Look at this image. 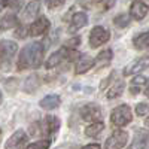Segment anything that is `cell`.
<instances>
[{"mask_svg":"<svg viewBox=\"0 0 149 149\" xmlns=\"http://www.w3.org/2000/svg\"><path fill=\"white\" fill-rule=\"evenodd\" d=\"M43 60V45L40 42H31L24 46L18 58V70L37 69Z\"/></svg>","mask_w":149,"mask_h":149,"instance_id":"obj_1","label":"cell"},{"mask_svg":"<svg viewBox=\"0 0 149 149\" xmlns=\"http://www.w3.org/2000/svg\"><path fill=\"white\" fill-rule=\"evenodd\" d=\"M133 119L131 116V109L130 106L127 104H119L116 106L113 110H112V113H110V121L113 125L116 127H124V125H127V124H130Z\"/></svg>","mask_w":149,"mask_h":149,"instance_id":"obj_2","label":"cell"},{"mask_svg":"<svg viewBox=\"0 0 149 149\" xmlns=\"http://www.w3.org/2000/svg\"><path fill=\"white\" fill-rule=\"evenodd\" d=\"M78 58V52L73 51L69 48H61L60 51H55L54 54H51V57L46 61V69H52L55 66H60L61 63H64L66 60H74Z\"/></svg>","mask_w":149,"mask_h":149,"instance_id":"obj_3","label":"cell"},{"mask_svg":"<svg viewBox=\"0 0 149 149\" xmlns=\"http://www.w3.org/2000/svg\"><path fill=\"white\" fill-rule=\"evenodd\" d=\"M110 39V33L102 26H95L91 33H90V46L91 48H98L103 43H106Z\"/></svg>","mask_w":149,"mask_h":149,"instance_id":"obj_4","label":"cell"},{"mask_svg":"<svg viewBox=\"0 0 149 149\" xmlns=\"http://www.w3.org/2000/svg\"><path fill=\"white\" fill-rule=\"evenodd\" d=\"M128 140V133L124 130H116L115 133H112V136L106 140L104 149H122L127 145Z\"/></svg>","mask_w":149,"mask_h":149,"instance_id":"obj_5","label":"cell"},{"mask_svg":"<svg viewBox=\"0 0 149 149\" xmlns=\"http://www.w3.org/2000/svg\"><path fill=\"white\" fill-rule=\"evenodd\" d=\"M27 140H29L27 133H24L22 130H18V131H15V133L6 140L5 149H24Z\"/></svg>","mask_w":149,"mask_h":149,"instance_id":"obj_6","label":"cell"},{"mask_svg":"<svg viewBox=\"0 0 149 149\" xmlns=\"http://www.w3.org/2000/svg\"><path fill=\"white\" fill-rule=\"evenodd\" d=\"M81 116L82 119L85 121H94V122H98V119L102 118V109L98 104L95 103H88L81 107Z\"/></svg>","mask_w":149,"mask_h":149,"instance_id":"obj_7","label":"cell"},{"mask_svg":"<svg viewBox=\"0 0 149 149\" xmlns=\"http://www.w3.org/2000/svg\"><path fill=\"white\" fill-rule=\"evenodd\" d=\"M17 43L10 42V40H2V64H3V70H9V61L12 60L14 54L17 52Z\"/></svg>","mask_w":149,"mask_h":149,"instance_id":"obj_8","label":"cell"},{"mask_svg":"<svg viewBox=\"0 0 149 149\" xmlns=\"http://www.w3.org/2000/svg\"><path fill=\"white\" fill-rule=\"evenodd\" d=\"M146 69H149V55H143V57L136 60L134 63L128 64L125 69H124V74H125V76H131V74L142 73Z\"/></svg>","mask_w":149,"mask_h":149,"instance_id":"obj_9","label":"cell"},{"mask_svg":"<svg viewBox=\"0 0 149 149\" xmlns=\"http://www.w3.org/2000/svg\"><path fill=\"white\" fill-rule=\"evenodd\" d=\"M148 12H149V6L145 5L142 0H134L130 6V17L136 21L143 19L148 15Z\"/></svg>","mask_w":149,"mask_h":149,"instance_id":"obj_10","label":"cell"},{"mask_svg":"<svg viewBox=\"0 0 149 149\" xmlns=\"http://www.w3.org/2000/svg\"><path fill=\"white\" fill-rule=\"evenodd\" d=\"M49 27H51V22H49V19L48 18H45V17H40V18H37L31 26H30V36H33V37H36V36H42V34H45L48 30H49Z\"/></svg>","mask_w":149,"mask_h":149,"instance_id":"obj_11","label":"cell"},{"mask_svg":"<svg viewBox=\"0 0 149 149\" xmlns=\"http://www.w3.org/2000/svg\"><path fill=\"white\" fill-rule=\"evenodd\" d=\"M79 5H82L86 9H102L107 10L115 5L116 0H78Z\"/></svg>","mask_w":149,"mask_h":149,"instance_id":"obj_12","label":"cell"},{"mask_svg":"<svg viewBox=\"0 0 149 149\" xmlns=\"http://www.w3.org/2000/svg\"><path fill=\"white\" fill-rule=\"evenodd\" d=\"M86 24H88V17H86V14H84V12H76V14H73V17H72L69 31L74 33V31H78L79 29L85 27Z\"/></svg>","mask_w":149,"mask_h":149,"instance_id":"obj_13","label":"cell"},{"mask_svg":"<svg viewBox=\"0 0 149 149\" xmlns=\"http://www.w3.org/2000/svg\"><path fill=\"white\" fill-rule=\"evenodd\" d=\"M42 128H43V133L48 134V136L55 134L58 131V128H60V119L57 116H54V115H48L45 118V122H43Z\"/></svg>","mask_w":149,"mask_h":149,"instance_id":"obj_14","label":"cell"},{"mask_svg":"<svg viewBox=\"0 0 149 149\" xmlns=\"http://www.w3.org/2000/svg\"><path fill=\"white\" fill-rule=\"evenodd\" d=\"M148 142H149L148 131L137 130L136 131V136H134V140H133V143H131V146L128 149H145L148 146Z\"/></svg>","mask_w":149,"mask_h":149,"instance_id":"obj_15","label":"cell"},{"mask_svg":"<svg viewBox=\"0 0 149 149\" xmlns=\"http://www.w3.org/2000/svg\"><path fill=\"white\" fill-rule=\"evenodd\" d=\"M94 64H95V60H93L91 57H88V55L79 57L78 63H76V67H74V73H76V74L86 73V72H88Z\"/></svg>","mask_w":149,"mask_h":149,"instance_id":"obj_16","label":"cell"},{"mask_svg":"<svg viewBox=\"0 0 149 149\" xmlns=\"http://www.w3.org/2000/svg\"><path fill=\"white\" fill-rule=\"evenodd\" d=\"M60 103H61L60 97L55 95V94H49V95L43 97L42 100L39 102L40 107L45 109V110H54V109H57V107L60 106Z\"/></svg>","mask_w":149,"mask_h":149,"instance_id":"obj_17","label":"cell"},{"mask_svg":"<svg viewBox=\"0 0 149 149\" xmlns=\"http://www.w3.org/2000/svg\"><path fill=\"white\" fill-rule=\"evenodd\" d=\"M112 57H113V52H112V49H104V51H102L100 54H98L95 57V70H100L103 67H106L109 63H110V60Z\"/></svg>","mask_w":149,"mask_h":149,"instance_id":"obj_18","label":"cell"},{"mask_svg":"<svg viewBox=\"0 0 149 149\" xmlns=\"http://www.w3.org/2000/svg\"><path fill=\"white\" fill-rule=\"evenodd\" d=\"M39 86H40V76H39V74H36V73L30 74V76L24 81V91L29 93V94L34 93Z\"/></svg>","mask_w":149,"mask_h":149,"instance_id":"obj_19","label":"cell"},{"mask_svg":"<svg viewBox=\"0 0 149 149\" xmlns=\"http://www.w3.org/2000/svg\"><path fill=\"white\" fill-rule=\"evenodd\" d=\"M148 84V78L142 76V74H137V76H134L131 79V84H130V94L136 95L139 94L140 90H143V86Z\"/></svg>","mask_w":149,"mask_h":149,"instance_id":"obj_20","label":"cell"},{"mask_svg":"<svg viewBox=\"0 0 149 149\" xmlns=\"http://www.w3.org/2000/svg\"><path fill=\"white\" fill-rule=\"evenodd\" d=\"M40 10V2L39 0H33L26 8H24V19H33Z\"/></svg>","mask_w":149,"mask_h":149,"instance_id":"obj_21","label":"cell"},{"mask_svg":"<svg viewBox=\"0 0 149 149\" xmlns=\"http://www.w3.org/2000/svg\"><path fill=\"white\" fill-rule=\"evenodd\" d=\"M124 91V81L122 79H118L112 86H109L107 91H106V97L107 98H116L122 94Z\"/></svg>","mask_w":149,"mask_h":149,"instance_id":"obj_22","label":"cell"},{"mask_svg":"<svg viewBox=\"0 0 149 149\" xmlns=\"http://www.w3.org/2000/svg\"><path fill=\"white\" fill-rule=\"evenodd\" d=\"M133 45L137 49H146L149 48V31H143L140 34H137L133 39Z\"/></svg>","mask_w":149,"mask_h":149,"instance_id":"obj_23","label":"cell"},{"mask_svg":"<svg viewBox=\"0 0 149 149\" xmlns=\"http://www.w3.org/2000/svg\"><path fill=\"white\" fill-rule=\"evenodd\" d=\"M103 130H104V124L102 121L93 122L91 125H88L85 128V136H86V137H95V136H98Z\"/></svg>","mask_w":149,"mask_h":149,"instance_id":"obj_24","label":"cell"},{"mask_svg":"<svg viewBox=\"0 0 149 149\" xmlns=\"http://www.w3.org/2000/svg\"><path fill=\"white\" fill-rule=\"evenodd\" d=\"M18 26V18L14 14H6L2 18V30H9Z\"/></svg>","mask_w":149,"mask_h":149,"instance_id":"obj_25","label":"cell"},{"mask_svg":"<svg viewBox=\"0 0 149 149\" xmlns=\"http://www.w3.org/2000/svg\"><path fill=\"white\" fill-rule=\"evenodd\" d=\"M113 24L118 27V29H125L128 24H130V17L125 15V14H121V15H116L113 18Z\"/></svg>","mask_w":149,"mask_h":149,"instance_id":"obj_26","label":"cell"},{"mask_svg":"<svg viewBox=\"0 0 149 149\" xmlns=\"http://www.w3.org/2000/svg\"><path fill=\"white\" fill-rule=\"evenodd\" d=\"M49 146H51V140H37L34 143H30L26 149H49Z\"/></svg>","mask_w":149,"mask_h":149,"instance_id":"obj_27","label":"cell"},{"mask_svg":"<svg viewBox=\"0 0 149 149\" xmlns=\"http://www.w3.org/2000/svg\"><path fill=\"white\" fill-rule=\"evenodd\" d=\"M5 90L9 91V93H14L17 88H18V79L17 78H9L8 81H5Z\"/></svg>","mask_w":149,"mask_h":149,"instance_id":"obj_28","label":"cell"},{"mask_svg":"<svg viewBox=\"0 0 149 149\" xmlns=\"http://www.w3.org/2000/svg\"><path fill=\"white\" fill-rule=\"evenodd\" d=\"M136 113H137L139 116H146L149 113V104L146 103H139L137 106H136Z\"/></svg>","mask_w":149,"mask_h":149,"instance_id":"obj_29","label":"cell"},{"mask_svg":"<svg viewBox=\"0 0 149 149\" xmlns=\"http://www.w3.org/2000/svg\"><path fill=\"white\" fill-rule=\"evenodd\" d=\"M19 6H21V0H3V8L18 9Z\"/></svg>","mask_w":149,"mask_h":149,"instance_id":"obj_30","label":"cell"},{"mask_svg":"<svg viewBox=\"0 0 149 149\" xmlns=\"http://www.w3.org/2000/svg\"><path fill=\"white\" fill-rule=\"evenodd\" d=\"M64 2H66V0H46V3H48V8H49V9H55V8L63 6Z\"/></svg>","mask_w":149,"mask_h":149,"instance_id":"obj_31","label":"cell"},{"mask_svg":"<svg viewBox=\"0 0 149 149\" xmlns=\"http://www.w3.org/2000/svg\"><path fill=\"white\" fill-rule=\"evenodd\" d=\"M27 30H30V27L27 29L26 26H21L17 31H15V34H17V37H19V39H24L27 34H30V31H27Z\"/></svg>","mask_w":149,"mask_h":149,"instance_id":"obj_32","label":"cell"},{"mask_svg":"<svg viewBox=\"0 0 149 149\" xmlns=\"http://www.w3.org/2000/svg\"><path fill=\"white\" fill-rule=\"evenodd\" d=\"M79 149H100V145L98 143H91V145H86L84 148H79Z\"/></svg>","mask_w":149,"mask_h":149,"instance_id":"obj_33","label":"cell"},{"mask_svg":"<svg viewBox=\"0 0 149 149\" xmlns=\"http://www.w3.org/2000/svg\"><path fill=\"white\" fill-rule=\"evenodd\" d=\"M145 95L149 98V81H148V85H146V88H145Z\"/></svg>","mask_w":149,"mask_h":149,"instance_id":"obj_34","label":"cell"},{"mask_svg":"<svg viewBox=\"0 0 149 149\" xmlns=\"http://www.w3.org/2000/svg\"><path fill=\"white\" fill-rule=\"evenodd\" d=\"M145 124H146V125H148V127H149V118H148V119H146V122H145Z\"/></svg>","mask_w":149,"mask_h":149,"instance_id":"obj_35","label":"cell"}]
</instances>
